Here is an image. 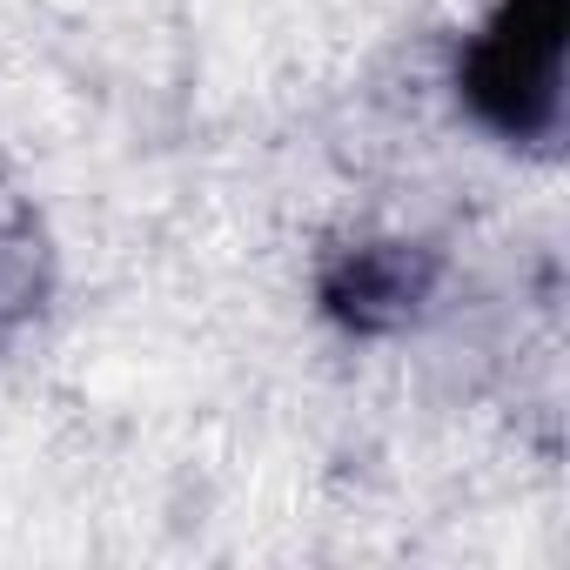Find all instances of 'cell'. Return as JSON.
<instances>
[{"mask_svg":"<svg viewBox=\"0 0 570 570\" xmlns=\"http://www.w3.org/2000/svg\"><path fill=\"white\" fill-rule=\"evenodd\" d=\"M443 282V255L410 235H376L350 242L323 268V316L343 323L350 336H396L410 330Z\"/></svg>","mask_w":570,"mask_h":570,"instance_id":"cell-2","label":"cell"},{"mask_svg":"<svg viewBox=\"0 0 570 570\" xmlns=\"http://www.w3.org/2000/svg\"><path fill=\"white\" fill-rule=\"evenodd\" d=\"M563 35L570 0H497L456 61L470 115L503 141H550L563 121Z\"/></svg>","mask_w":570,"mask_h":570,"instance_id":"cell-1","label":"cell"}]
</instances>
